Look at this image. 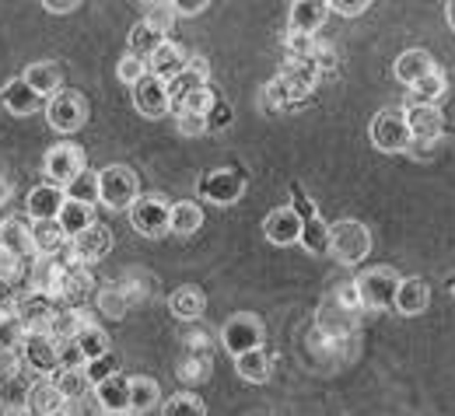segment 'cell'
I'll return each instance as SVG.
<instances>
[{
	"instance_id": "6da1fadb",
	"label": "cell",
	"mask_w": 455,
	"mask_h": 416,
	"mask_svg": "<svg viewBox=\"0 0 455 416\" xmlns=\"http://www.w3.org/2000/svg\"><path fill=\"white\" fill-rule=\"evenodd\" d=\"M315 84H319V70H315L312 63H294V59H287L284 70L267 84L263 106H267L270 113H277V109H294V106H301V102L315 91Z\"/></svg>"
},
{
	"instance_id": "7a4b0ae2",
	"label": "cell",
	"mask_w": 455,
	"mask_h": 416,
	"mask_svg": "<svg viewBox=\"0 0 455 416\" xmlns=\"http://www.w3.org/2000/svg\"><path fill=\"white\" fill-rule=\"evenodd\" d=\"M399 277L393 266H371L364 270L357 280H354V294L361 308H371V311H382V308H393L399 291Z\"/></svg>"
},
{
	"instance_id": "3957f363",
	"label": "cell",
	"mask_w": 455,
	"mask_h": 416,
	"mask_svg": "<svg viewBox=\"0 0 455 416\" xmlns=\"http://www.w3.org/2000/svg\"><path fill=\"white\" fill-rule=\"evenodd\" d=\"M368 252H371V232L361 221H337V224H330V255L337 263L354 266V263L368 259Z\"/></svg>"
},
{
	"instance_id": "277c9868",
	"label": "cell",
	"mask_w": 455,
	"mask_h": 416,
	"mask_svg": "<svg viewBox=\"0 0 455 416\" xmlns=\"http://www.w3.org/2000/svg\"><path fill=\"white\" fill-rule=\"evenodd\" d=\"M140 196V182L133 176V169L126 165H106L99 172V200L109 210H130Z\"/></svg>"
},
{
	"instance_id": "5b68a950",
	"label": "cell",
	"mask_w": 455,
	"mask_h": 416,
	"mask_svg": "<svg viewBox=\"0 0 455 416\" xmlns=\"http://www.w3.org/2000/svg\"><path fill=\"white\" fill-rule=\"evenodd\" d=\"M357 311H361V304H357V294H354V284H343L337 297H330L323 304L319 326H323L326 336H347V333L357 329Z\"/></svg>"
},
{
	"instance_id": "8992f818",
	"label": "cell",
	"mask_w": 455,
	"mask_h": 416,
	"mask_svg": "<svg viewBox=\"0 0 455 416\" xmlns=\"http://www.w3.org/2000/svg\"><path fill=\"white\" fill-rule=\"evenodd\" d=\"M371 144H375L382 154H403V151L413 144L403 109H382L379 116L371 119Z\"/></svg>"
},
{
	"instance_id": "52a82bcc",
	"label": "cell",
	"mask_w": 455,
	"mask_h": 416,
	"mask_svg": "<svg viewBox=\"0 0 455 416\" xmlns=\"http://www.w3.org/2000/svg\"><path fill=\"white\" fill-rule=\"evenodd\" d=\"M221 343L231 357H242L249 350H263V322L249 311H238L231 315L221 329Z\"/></svg>"
},
{
	"instance_id": "ba28073f",
	"label": "cell",
	"mask_w": 455,
	"mask_h": 416,
	"mask_svg": "<svg viewBox=\"0 0 455 416\" xmlns=\"http://www.w3.org/2000/svg\"><path fill=\"white\" fill-rule=\"evenodd\" d=\"M169 217L172 207L165 196H137V203L130 207V224L144 238L169 235Z\"/></svg>"
},
{
	"instance_id": "9c48e42d",
	"label": "cell",
	"mask_w": 455,
	"mask_h": 416,
	"mask_svg": "<svg viewBox=\"0 0 455 416\" xmlns=\"http://www.w3.org/2000/svg\"><path fill=\"white\" fill-rule=\"evenodd\" d=\"M88 119V102L77 95V91H57L53 98H46V122L57 130V133H74L81 130Z\"/></svg>"
},
{
	"instance_id": "30bf717a",
	"label": "cell",
	"mask_w": 455,
	"mask_h": 416,
	"mask_svg": "<svg viewBox=\"0 0 455 416\" xmlns=\"http://www.w3.org/2000/svg\"><path fill=\"white\" fill-rule=\"evenodd\" d=\"M43 172H46V178H50L53 185L74 182V178L84 172V151H81L77 144L63 140V144H57V147L46 151V158H43Z\"/></svg>"
},
{
	"instance_id": "8fae6325",
	"label": "cell",
	"mask_w": 455,
	"mask_h": 416,
	"mask_svg": "<svg viewBox=\"0 0 455 416\" xmlns=\"http://www.w3.org/2000/svg\"><path fill=\"white\" fill-rule=\"evenodd\" d=\"M242 192H245V176L238 169H211L207 176L200 178V196L218 203V207L238 203Z\"/></svg>"
},
{
	"instance_id": "7c38bea8",
	"label": "cell",
	"mask_w": 455,
	"mask_h": 416,
	"mask_svg": "<svg viewBox=\"0 0 455 416\" xmlns=\"http://www.w3.org/2000/svg\"><path fill=\"white\" fill-rule=\"evenodd\" d=\"M109 248H113V232L95 221L88 232H81V235H74L67 241V263L88 266V263H99Z\"/></svg>"
},
{
	"instance_id": "4fadbf2b",
	"label": "cell",
	"mask_w": 455,
	"mask_h": 416,
	"mask_svg": "<svg viewBox=\"0 0 455 416\" xmlns=\"http://www.w3.org/2000/svg\"><path fill=\"white\" fill-rule=\"evenodd\" d=\"M21 357L32 371L53 378L60 371V343L50 336V333H25L21 340Z\"/></svg>"
},
{
	"instance_id": "5bb4252c",
	"label": "cell",
	"mask_w": 455,
	"mask_h": 416,
	"mask_svg": "<svg viewBox=\"0 0 455 416\" xmlns=\"http://www.w3.org/2000/svg\"><path fill=\"white\" fill-rule=\"evenodd\" d=\"M406 126H410V137L413 144H435L442 133H445V113L438 106H406L403 109Z\"/></svg>"
},
{
	"instance_id": "9a60e30c",
	"label": "cell",
	"mask_w": 455,
	"mask_h": 416,
	"mask_svg": "<svg viewBox=\"0 0 455 416\" xmlns=\"http://www.w3.org/2000/svg\"><path fill=\"white\" fill-rule=\"evenodd\" d=\"M133 109L148 119H162L172 109L169 84H165V81H158V77H151V74H148V77H140V81L133 84Z\"/></svg>"
},
{
	"instance_id": "2e32d148",
	"label": "cell",
	"mask_w": 455,
	"mask_h": 416,
	"mask_svg": "<svg viewBox=\"0 0 455 416\" xmlns=\"http://www.w3.org/2000/svg\"><path fill=\"white\" fill-rule=\"evenodd\" d=\"M207 77H211V67H207V59L204 57H189V63H186V70L175 77V81H169V102L172 109H179L189 95H196V91H204L207 88Z\"/></svg>"
},
{
	"instance_id": "e0dca14e",
	"label": "cell",
	"mask_w": 455,
	"mask_h": 416,
	"mask_svg": "<svg viewBox=\"0 0 455 416\" xmlns=\"http://www.w3.org/2000/svg\"><path fill=\"white\" fill-rule=\"evenodd\" d=\"M95 294V277L77 266V263H67L63 266V280H60V294L57 304H67V308H81L88 297Z\"/></svg>"
},
{
	"instance_id": "ac0fdd59",
	"label": "cell",
	"mask_w": 455,
	"mask_h": 416,
	"mask_svg": "<svg viewBox=\"0 0 455 416\" xmlns=\"http://www.w3.org/2000/svg\"><path fill=\"white\" fill-rule=\"evenodd\" d=\"M67 203V192L63 185H53V182H43L36 189H28V200H25V210L32 221H57L60 207Z\"/></svg>"
},
{
	"instance_id": "d6986e66",
	"label": "cell",
	"mask_w": 455,
	"mask_h": 416,
	"mask_svg": "<svg viewBox=\"0 0 455 416\" xmlns=\"http://www.w3.org/2000/svg\"><path fill=\"white\" fill-rule=\"evenodd\" d=\"M330 4L326 0H294L291 4V21H287V32H301V35H315L326 18H330Z\"/></svg>"
},
{
	"instance_id": "ffe728a7",
	"label": "cell",
	"mask_w": 455,
	"mask_h": 416,
	"mask_svg": "<svg viewBox=\"0 0 455 416\" xmlns=\"http://www.w3.org/2000/svg\"><path fill=\"white\" fill-rule=\"evenodd\" d=\"M92 396H95V403L102 406L106 416L130 413V378H123V374H113V378L99 381V385L92 389Z\"/></svg>"
},
{
	"instance_id": "44dd1931",
	"label": "cell",
	"mask_w": 455,
	"mask_h": 416,
	"mask_svg": "<svg viewBox=\"0 0 455 416\" xmlns=\"http://www.w3.org/2000/svg\"><path fill=\"white\" fill-rule=\"evenodd\" d=\"M70 238L60 232L57 221H32V252L36 259H63Z\"/></svg>"
},
{
	"instance_id": "7402d4cb",
	"label": "cell",
	"mask_w": 455,
	"mask_h": 416,
	"mask_svg": "<svg viewBox=\"0 0 455 416\" xmlns=\"http://www.w3.org/2000/svg\"><path fill=\"white\" fill-rule=\"evenodd\" d=\"M263 235H267V241H274V245H294V241H301V217L291 207H277V210L267 214Z\"/></svg>"
},
{
	"instance_id": "603a6c76",
	"label": "cell",
	"mask_w": 455,
	"mask_h": 416,
	"mask_svg": "<svg viewBox=\"0 0 455 416\" xmlns=\"http://www.w3.org/2000/svg\"><path fill=\"white\" fill-rule=\"evenodd\" d=\"M186 63H189V57L182 53V46L165 39V43H162V46L151 53V59H148V74L169 84V81H175V77L186 70Z\"/></svg>"
},
{
	"instance_id": "cb8c5ba5",
	"label": "cell",
	"mask_w": 455,
	"mask_h": 416,
	"mask_svg": "<svg viewBox=\"0 0 455 416\" xmlns=\"http://www.w3.org/2000/svg\"><path fill=\"white\" fill-rule=\"evenodd\" d=\"M21 81H25L39 98H53L57 91H63V70H60L53 59L28 63V70L21 74Z\"/></svg>"
},
{
	"instance_id": "d4e9b609",
	"label": "cell",
	"mask_w": 455,
	"mask_h": 416,
	"mask_svg": "<svg viewBox=\"0 0 455 416\" xmlns=\"http://www.w3.org/2000/svg\"><path fill=\"white\" fill-rule=\"evenodd\" d=\"M431 70H438V63H435V57L427 50H406V53H399L396 67H393L396 81L406 84V88H413L417 81H424Z\"/></svg>"
},
{
	"instance_id": "484cf974",
	"label": "cell",
	"mask_w": 455,
	"mask_h": 416,
	"mask_svg": "<svg viewBox=\"0 0 455 416\" xmlns=\"http://www.w3.org/2000/svg\"><path fill=\"white\" fill-rule=\"evenodd\" d=\"M0 102H4V109L14 113V116H32V113L43 106V98H39L21 77H14V81H7V84L0 88Z\"/></svg>"
},
{
	"instance_id": "4316f807",
	"label": "cell",
	"mask_w": 455,
	"mask_h": 416,
	"mask_svg": "<svg viewBox=\"0 0 455 416\" xmlns=\"http://www.w3.org/2000/svg\"><path fill=\"white\" fill-rule=\"evenodd\" d=\"M427 301H431V287H427L420 277H406V280H399L396 301H393L399 315L413 318V315H420V311L427 308Z\"/></svg>"
},
{
	"instance_id": "83f0119b",
	"label": "cell",
	"mask_w": 455,
	"mask_h": 416,
	"mask_svg": "<svg viewBox=\"0 0 455 416\" xmlns=\"http://www.w3.org/2000/svg\"><path fill=\"white\" fill-rule=\"evenodd\" d=\"M169 308H172V315H175L179 322H200V315L207 311V297H204V291H200V287L182 284V287L169 297Z\"/></svg>"
},
{
	"instance_id": "f1b7e54d",
	"label": "cell",
	"mask_w": 455,
	"mask_h": 416,
	"mask_svg": "<svg viewBox=\"0 0 455 416\" xmlns=\"http://www.w3.org/2000/svg\"><path fill=\"white\" fill-rule=\"evenodd\" d=\"M0 245L11 248L18 259H32V224H25L21 217H7L0 224Z\"/></svg>"
},
{
	"instance_id": "f546056e",
	"label": "cell",
	"mask_w": 455,
	"mask_h": 416,
	"mask_svg": "<svg viewBox=\"0 0 455 416\" xmlns=\"http://www.w3.org/2000/svg\"><path fill=\"white\" fill-rule=\"evenodd\" d=\"M88 322H84V311L81 308H67V304H57V311H53V318H50V326H46V333L57 340V343H70L81 329H84Z\"/></svg>"
},
{
	"instance_id": "4dcf8cb0",
	"label": "cell",
	"mask_w": 455,
	"mask_h": 416,
	"mask_svg": "<svg viewBox=\"0 0 455 416\" xmlns=\"http://www.w3.org/2000/svg\"><path fill=\"white\" fill-rule=\"evenodd\" d=\"M63 396H60L57 381L53 378H43V381H36L32 385V392H28V410L39 416H57L63 410Z\"/></svg>"
},
{
	"instance_id": "1f68e13d",
	"label": "cell",
	"mask_w": 455,
	"mask_h": 416,
	"mask_svg": "<svg viewBox=\"0 0 455 416\" xmlns=\"http://www.w3.org/2000/svg\"><path fill=\"white\" fill-rule=\"evenodd\" d=\"M60 232L67 238L81 235V232H88L92 224H95V210L88 207V203H74V200H67L63 207H60V217H57Z\"/></svg>"
},
{
	"instance_id": "d6a6232c",
	"label": "cell",
	"mask_w": 455,
	"mask_h": 416,
	"mask_svg": "<svg viewBox=\"0 0 455 416\" xmlns=\"http://www.w3.org/2000/svg\"><path fill=\"white\" fill-rule=\"evenodd\" d=\"M204 228V210L196 200H179L172 203V217H169V232L175 235H196Z\"/></svg>"
},
{
	"instance_id": "836d02e7",
	"label": "cell",
	"mask_w": 455,
	"mask_h": 416,
	"mask_svg": "<svg viewBox=\"0 0 455 416\" xmlns=\"http://www.w3.org/2000/svg\"><path fill=\"white\" fill-rule=\"evenodd\" d=\"M77 350H81V357H84V364H92V360H99V357H109V336H106V329L102 326H84L74 340H70Z\"/></svg>"
},
{
	"instance_id": "e575fe53",
	"label": "cell",
	"mask_w": 455,
	"mask_h": 416,
	"mask_svg": "<svg viewBox=\"0 0 455 416\" xmlns=\"http://www.w3.org/2000/svg\"><path fill=\"white\" fill-rule=\"evenodd\" d=\"M53 381H57L63 399H81V396H88V392L95 389L84 367H60L57 374H53Z\"/></svg>"
},
{
	"instance_id": "d590c367",
	"label": "cell",
	"mask_w": 455,
	"mask_h": 416,
	"mask_svg": "<svg viewBox=\"0 0 455 416\" xmlns=\"http://www.w3.org/2000/svg\"><path fill=\"white\" fill-rule=\"evenodd\" d=\"M445 91H449V81H445V74H442V67L438 70H431L424 81H417L413 84V106H438L442 98H445Z\"/></svg>"
},
{
	"instance_id": "8d00e7d4",
	"label": "cell",
	"mask_w": 455,
	"mask_h": 416,
	"mask_svg": "<svg viewBox=\"0 0 455 416\" xmlns=\"http://www.w3.org/2000/svg\"><path fill=\"white\" fill-rule=\"evenodd\" d=\"M158 399H162V389H158L155 378H130V410L133 413L155 410Z\"/></svg>"
},
{
	"instance_id": "74e56055",
	"label": "cell",
	"mask_w": 455,
	"mask_h": 416,
	"mask_svg": "<svg viewBox=\"0 0 455 416\" xmlns=\"http://www.w3.org/2000/svg\"><path fill=\"white\" fill-rule=\"evenodd\" d=\"M162 43H165V35H162V32H155L151 25H144V21H140V25H133V32H130V50H126V53L148 63V59H151V53H155Z\"/></svg>"
},
{
	"instance_id": "f35d334b",
	"label": "cell",
	"mask_w": 455,
	"mask_h": 416,
	"mask_svg": "<svg viewBox=\"0 0 455 416\" xmlns=\"http://www.w3.org/2000/svg\"><path fill=\"white\" fill-rule=\"evenodd\" d=\"M28 378L21 374V371H14V374H7L4 381H0V403L7 406V410H28Z\"/></svg>"
},
{
	"instance_id": "ab89813d",
	"label": "cell",
	"mask_w": 455,
	"mask_h": 416,
	"mask_svg": "<svg viewBox=\"0 0 455 416\" xmlns=\"http://www.w3.org/2000/svg\"><path fill=\"white\" fill-rule=\"evenodd\" d=\"M301 248L312 255H330V224L323 217H312L301 224Z\"/></svg>"
},
{
	"instance_id": "60d3db41",
	"label": "cell",
	"mask_w": 455,
	"mask_h": 416,
	"mask_svg": "<svg viewBox=\"0 0 455 416\" xmlns=\"http://www.w3.org/2000/svg\"><path fill=\"white\" fill-rule=\"evenodd\" d=\"M235 371H238L245 381L263 385V381L270 378V357L263 354V350H249V354L235 357Z\"/></svg>"
},
{
	"instance_id": "b9f144b4",
	"label": "cell",
	"mask_w": 455,
	"mask_h": 416,
	"mask_svg": "<svg viewBox=\"0 0 455 416\" xmlns=\"http://www.w3.org/2000/svg\"><path fill=\"white\" fill-rule=\"evenodd\" d=\"M63 192H67V200H74V203H88V207H92V203L99 200V176L84 169L74 182L63 185Z\"/></svg>"
},
{
	"instance_id": "7bdbcfd3",
	"label": "cell",
	"mask_w": 455,
	"mask_h": 416,
	"mask_svg": "<svg viewBox=\"0 0 455 416\" xmlns=\"http://www.w3.org/2000/svg\"><path fill=\"white\" fill-rule=\"evenodd\" d=\"M186 385H196V381H207L211 378V357L207 354H196V350H189V354L179 360V371H175Z\"/></svg>"
},
{
	"instance_id": "ee69618b",
	"label": "cell",
	"mask_w": 455,
	"mask_h": 416,
	"mask_svg": "<svg viewBox=\"0 0 455 416\" xmlns=\"http://www.w3.org/2000/svg\"><path fill=\"white\" fill-rule=\"evenodd\" d=\"M162 416H207V406H204V399L193 396V392H175V396L165 399Z\"/></svg>"
},
{
	"instance_id": "f6af8a7d",
	"label": "cell",
	"mask_w": 455,
	"mask_h": 416,
	"mask_svg": "<svg viewBox=\"0 0 455 416\" xmlns=\"http://www.w3.org/2000/svg\"><path fill=\"white\" fill-rule=\"evenodd\" d=\"M315 35H301V32H287L284 35V53L294 63H312V50H315Z\"/></svg>"
},
{
	"instance_id": "bcb514c9",
	"label": "cell",
	"mask_w": 455,
	"mask_h": 416,
	"mask_svg": "<svg viewBox=\"0 0 455 416\" xmlns=\"http://www.w3.org/2000/svg\"><path fill=\"white\" fill-rule=\"evenodd\" d=\"M144 25H151V28L162 32V35H169L172 25H175L172 4H148V7H144Z\"/></svg>"
},
{
	"instance_id": "7dc6e473",
	"label": "cell",
	"mask_w": 455,
	"mask_h": 416,
	"mask_svg": "<svg viewBox=\"0 0 455 416\" xmlns=\"http://www.w3.org/2000/svg\"><path fill=\"white\" fill-rule=\"evenodd\" d=\"M21 270H25V259H18L11 248H4V245H0V287L18 284Z\"/></svg>"
},
{
	"instance_id": "c3c4849f",
	"label": "cell",
	"mask_w": 455,
	"mask_h": 416,
	"mask_svg": "<svg viewBox=\"0 0 455 416\" xmlns=\"http://www.w3.org/2000/svg\"><path fill=\"white\" fill-rule=\"evenodd\" d=\"M116 74H119V81H123V84H130V88H133V84H137L140 77H148V63H144V59H137V57H130V53H126V57L119 59V67H116Z\"/></svg>"
},
{
	"instance_id": "681fc988",
	"label": "cell",
	"mask_w": 455,
	"mask_h": 416,
	"mask_svg": "<svg viewBox=\"0 0 455 416\" xmlns=\"http://www.w3.org/2000/svg\"><path fill=\"white\" fill-rule=\"evenodd\" d=\"M99 304H102V311H106L109 318H123L126 308H130V301H126V294H123V287H109L106 294L99 297Z\"/></svg>"
},
{
	"instance_id": "f907efd6",
	"label": "cell",
	"mask_w": 455,
	"mask_h": 416,
	"mask_svg": "<svg viewBox=\"0 0 455 416\" xmlns=\"http://www.w3.org/2000/svg\"><path fill=\"white\" fill-rule=\"evenodd\" d=\"M291 210L301 217V224L305 221H312V217H319V210H315V203L301 192V185H291Z\"/></svg>"
},
{
	"instance_id": "816d5d0a",
	"label": "cell",
	"mask_w": 455,
	"mask_h": 416,
	"mask_svg": "<svg viewBox=\"0 0 455 416\" xmlns=\"http://www.w3.org/2000/svg\"><path fill=\"white\" fill-rule=\"evenodd\" d=\"M337 63H340V57H337V50H333L330 43H315V50H312V67H315L319 74L337 70Z\"/></svg>"
},
{
	"instance_id": "f5cc1de1",
	"label": "cell",
	"mask_w": 455,
	"mask_h": 416,
	"mask_svg": "<svg viewBox=\"0 0 455 416\" xmlns=\"http://www.w3.org/2000/svg\"><path fill=\"white\" fill-rule=\"evenodd\" d=\"M231 106L228 102H221V98H214V106L207 109V130H225V126H231Z\"/></svg>"
},
{
	"instance_id": "db71d44e",
	"label": "cell",
	"mask_w": 455,
	"mask_h": 416,
	"mask_svg": "<svg viewBox=\"0 0 455 416\" xmlns=\"http://www.w3.org/2000/svg\"><path fill=\"white\" fill-rule=\"evenodd\" d=\"M84 371H88L92 385H99V381H106V378H113V374H116V360H113V357H99V360L84 364Z\"/></svg>"
},
{
	"instance_id": "11a10c76",
	"label": "cell",
	"mask_w": 455,
	"mask_h": 416,
	"mask_svg": "<svg viewBox=\"0 0 455 416\" xmlns=\"http://www.w3.org/2000/svg\"><path fill=\"white\" fill-rule=\"evenodd\" d=\"M175 122H179V133H186V137L207 133V119L196 116V113H175Z\"/></svg>"
},
{
	"instance_id": "9f6ffc18",
	"label": "cell",
	"mask_w": 455,
	"mask_h": 416,
	"mask_svg": "<svg viewBox=\"0 0 455 416\" xmlns=\"http://www.w3.org/2000/svg\"><path fill=\"white\" fill-rule=\"evenodd\" d=\"M330 7H337V14H343V18H354V14H364L371 4H368V0H337V4H330Z\"/></svg>"
},
{
	"instance_id": "6f0895ef",
	"label": "cell",
	"mask_w": 455,
	"mask_h": 416,
	"mask_svg": "<svg viewBox=\"0 0 455 416\" xmlns=\"http://www.w3.org/2000/svg\"><path fill=\"white\" fill-rule=\"evenodd\" d=\"M204 7H211V4L207 0H179V4H172L175 14H200Z\"/></svg>"
},
{
	"instance_id": "680465c9",
	"label": "cell",
	"mask_w": 455,
	"mask_h": 416,
	"mask_svg": "<svg viewBox=\"0 0 455 416\" xmlns=\"http://www.w3.org/2000/svg\"><path fill=\"white\" fill-rule=\"evenodd\" d=\"M43 7H46L50 14H70V11L77 7V0H46Z\"/></svg>"
},
{
	"instance_id": "91938a15",
	"label": "cell",
	"mask_w": 455,
	"mask_h": 416,
	"mask_svg": "<svg viewBox=\"0 0 455 416\" xmlns=\"http://www.w3.org/2000/svg\"><path fill=\"white\" fill-rule=\"evenodd\" d=\"M7 196H11V185H7V178L0 176V203H4V200H7Z\"/></svg>"
},
{
	"instance_id": "94428289",
	"label": "cell",
	"mask_w": 455,
	"mask_h": 416,
	"mask_svg": "<svg viewBox=\"0 0 455 416\" xmlns=\"http://www.w3.org/2000/svg\"><path fill=\"white\" fill-rule=\"evenodd\" d=\"M445 14H449V25H452V28H455V0H452V4H449V7H445Z\"/></svg>"
},
{
	"instance_id": "6125c7cd",
	"label": "cell",
	"mask_w": 455,
	"mask_h": 416,
	"mask_svg": "<svg viewBox=\"0 0 455 416\" xmlns=\"http://www.w3.org/2000/svg\"><path fill=\"white\" fill-rule=\"evenodd\" d=\"M449 291H452V294H455V273H452V277H449Z\"/></svg>"
}]
</instances>
